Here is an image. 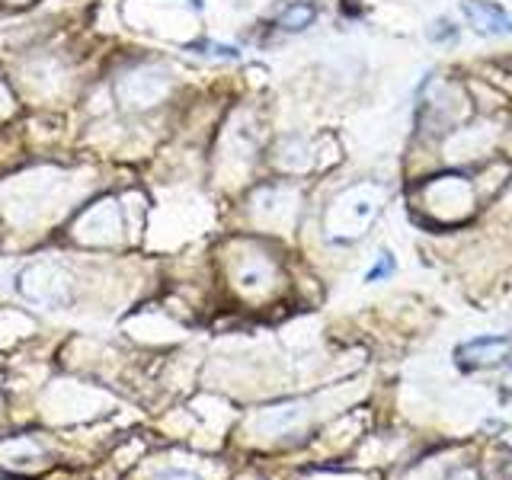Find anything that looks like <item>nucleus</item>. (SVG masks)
Segmentation results:
<instances>
[{
    "mask_svg": "<svg viewBox=\"0 0 512 480\" xmlns=\"http://www.w3.org/2000/svg\"><path fill=\"white\" fill-rule=\"evenodd\" d=\"M381 205H384V189L378 183H356L343 189L327 208V221H324L327 237L333 244H356L372 228Z\"/></svg>",
    "mask_w": 512,
    "mask_h": 480,
    "instance_id": "f257e3e1",
    "label": "nucleus"
},
{
    "mask_svg": "<svg viewBox=\"0 0 512 480\" xmlns=\"http://www.w3.org/2000/svg\"><path fill=\"white\" fill-rule=\"evenodd\" d=\"M423 202L436 218L442 221H458L471 212L474 205V189L464 176H436L423 189Z\"/></svg>",
    "mask_w": 512,
    "mask_h": 480,
    "instance_id": "f03ea898",
    "label": "nucleus"
},
{
    "mask_svg": "<svg viewBox=\"0 0 512 480\" xmlns=\"http://www.w3.org/2000/svg\"><path fill=\"white\" fill-rule=\"evenodd\" d=\"M20 292L48 308H64L71 304V276L55 263H36L20 276Z\"/></svg>",
    "mask_w": 512,
    "mask_h": 480,
    "instance_id": "7ed1b4c3",
    "label": "nucleus"
},
{
    "mask_svg": "<svg viewBox=\"0 0 512 480\" xmlns=\"http://www.w3.org/2000/svg\"><path fill=\"white\" fill-rule=\"evenodd\" d=\"M74 237L84 240V244H96V247H106V244H116L122 237V208L116 199H103L96 202L93 208H87L84 215L77 218L74 224Z\"/></svg>",
    "mask_w": 512,
    "mask_h": 480,
    "instance_id": "20e7f679",
    "label": "nucleus"
},
{
    "mask_svg": "<svg viewBox=\"0 0 512 480\" xmlns=\"http://www.w3.org/2000/svg\"><path fill=\"white\" fill-rule=\"evenodd\" d=\"M298 212V196L295 189H285V186H269L263 192H256L253 199V215L266 228H288L295 221Z\"/></svg>",
    "mask_w": 512,
    "mask_h": 480,
    "instance_id": "39448f33",
    "label": "nucleus"
},
{
    "mask_svg": "<svg viewBox=\"0 0 512 480\" xmlns=\"http://www.w3.org/2000/svg\"><path fill=\"white\" fill-rule=\"evenodd\" d=\"M119 93L128 106L135 109H148L154 103H160V96L167 93V74L157 71V68H141L135 74H128L122 84H119Z\"/></svg>",
    "mask_w": 512,
    "mask_h": 480,
    "instance_id": "423d86ee",
    "label": "nucleus"
},
{
    "mask_svg": "<svg viewBox=\"0 0 512 480\" xmlns=\"http://www.w3.org/2000/svg\"><path fill=\"white\" fill-rule=\"evenodd\" d=\"M464 16L477 36H512V13L490 4V0H468Z\"/></svg>",
    "mask_w": 512,
    "mask_h": 480,
    "instance_id": "0eeeda50",
    "label": "nucleus"
},
{
    "mask_svg": "<svg viewBox=\"0 0 512 480\" xmlns=\"http://www.w3.org/2000/svg\"><path fill=\"white\" fill-rule=\"evenodd\" d=\"M234 282L244 295H260L276 282V266L266 253H247L234 269Z\"/></svg>",
    "mask_w": 512,
    "mask_h": 480,
    "instance_id": "6e6552de",
    "label": "nucleus"
},
{
    "mask_svg": "<svg viewBox=\"0 0 512 480\" xmlns=\"http://www.w3.org/2000/svg\"><path fill=\"white\" fill-rule=\"evenodd\" d=\"M304 416H308V410H304L301 400H292V404H279V407H266L256 413V432H263V436H272V439H279V436H288V432H295L301 423H304Z\"/></svg>",
    "mask_w": 512,
    "mask_h": 480,
    "instance_id": "1a4fd4ad",
    "label": "nucleus"
},
{
    "mask_svg": "<svg viewBox=\"0 0 512 480\" xmlns=\"http://www.w3.org/2000/svg\"><path fill=\"white\" fill-rule=\"evenodd\" d=\"M512 352V343L503 340V336H480V340H471L458 349V359L464 365H477V368H487V365H496L503 362Z\"/></svg>",
    "mask_w": 512,
    "mask_h": 480,
    "instance_id": "9d476101",
    "label": "nucleus"
},
{
    "mask_svg": "<svg viewBox=\"0 0 512 480\" xmlns=\"http://www.w3.org/2000/svg\"><path fill=\"white\" fill-rule=\"evenodd\" d=\"M42 455H45V448L32 436H16L0 445V458H4V464H10V468H23V464L36 461Z\"/></svg>",
    "mask_w": 512,
    "mask_h": 480,
    "instance_id": "9b49d317",
    "label": "nucleus"
},
{
    "mask_svg": "<svg viewBox=\"0 0 512 480\" xmlns=\"http://www.w3.org/2000/svg\"><path fill=\"white\" fill-rule=\"evenodd\" d=\"M314 16H317V10L311 4H292L279 16V26L288 32H298V29H308L314 23Z\"/></svg>",
    "mask_w": 512,
    "mask_h": 480,
    "instance_id": "f8f14e48",
    "label": "nucleus"
},
{
    "mask_svg": "<svg viewBox=\"0 0 512 480\" xmlns=\"http://www.w3.org/2000/svg\"><path fill=\"white\" fill-rule=\"evenodd\" d=\"M391 272H394V260H391V253H381L378 266L368 269V282H381V279H388Z\"/></svg>",
    "mask_w": 512,
    "mask_h": 480,
    "instance_id": "ddd939ff",
    "label": "nucleus"
},
{
    "mask_svg": "<svg viewBox=\"0 0 512 480\" xmlns=\"http://www.w3.org/2000/svg\"><path fill=\"white\" fill-rule=\"evenodd\" d=\"M455 36H458V29L448 23V20H439L436 26L429 29V39L432 42H448V39H455Z\"/></svg>",
    "mask_w": 512,
    "mask_h": 480,
    "instance_id": "4468645a",
    "label": "nucleus"
},
{
    "mask_svg": "<svg viewBox=\"0 0 512 480\" xmlns=\"http://www.w3.org/2000/svg\"><path fill=\"white\" fill-rule=\"evenodd\" d=\"M157 480H199V477L189 474V471H164Z\"/></svg>",
    "mask_w": 512,
    "mask_h": 480,
    "instance_id": "2eb2a0df",
    "label": "nucleus"
},
{
    "mask_svg": "<svg viewBox=\"0 0 512 480\" xmlns=\"http://www.w3.org/2000/svg\"><path fill=\"white\" fill-rule=\"evenodd\" d=\"M503 394L512 400V365H509V372L503 375Z\"/></svg>",
    "mask_w": 512,
    "mask_h": 480,
    "instance_id": "dca6fc26",
    "label": "nucleus"
}]
</instances>
